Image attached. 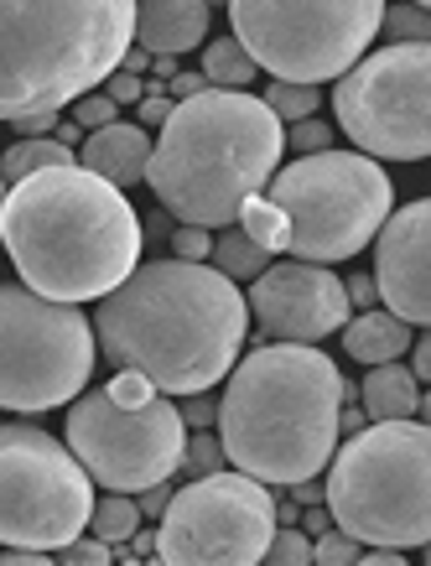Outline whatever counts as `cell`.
Listing matches in <instances>:
<instances>
[{
	"mask_svg": "<svg viewBox=\"0 0 431 566\" xmlns=\"http://www.w3.org/2000/svg\"><path fill=\"white\" fill-rule=\"evenodd\" d=\"M369 427V411H344L338 416V431H348V437H354V431H364Z\"/></svg>",
	"mask_w": 431,
	"mask_h": 566,
	"instance_id": "cell-45",
	"label": "cell"
},
{
	"mask_svg": "<svg viewBox=\"0 0 431 566\" xmlns=\"http://www.w3.org/2000/svg\"><path fill=\"white\" fill-rule=\"evenodd\" d=\"M416 6H427V11H431V0H416Z\"/></svg>",
	"mask_w": 431,
	"mask_h": 566,
	"instance_id": "cell-51",
	"label": "cell"
},
{
	"mask_svg": "<svg viewBox=\"0 0 431 566\" xmlns=\"http://www.w3.org/2000/svg\"><path fill=\"white\" fill-rule=\"evenodd\" d=\"M94 338L120 369H140L161 395L213 390L240 364L250 302L208 260H146L99 296Z\"/></svg>",
	"mask_w": 431,
	"mask_h": 566,
	"instance_id": "cell-1",
	"label": "cell"
},
{
	"mask_svg": "<svg viewBox=\"0 0 431 566\" xmlns=\"http://www.w3.org/2000/svg\"><path fill=\"white\" fill-rule=\"evenodd\" d=\"M88 531L99 535L104 546H125V541L140 531V504L130 494H120V489H109V499H94Z\"/></svg>",
	"mask_w": 431,
	"mask_h": 566,
	"instance_id": "cell-23",
	"label": "cell"
},
{
	"mask_svg": "<svg viewBox=\"0 0 431 566\" xmlns=\"http://www.w3.org/2000/svg\"><path fill=\"white\" fill-rule=\"evenodd\" d=\"M203 88H208L203 73H177L172 84H167V94H172V104H177V99H192V94H203Z\"/></svg>",
	"mask_w": 431,
	"mask_h": 566,
	"instance_id": "cell-39",
	"label": "cell"
},
{
	"mask_svg": "<svg viewBox=\"0 0 431 566\" xmlns=\"http://www.w3.org/2000/svg\"><path fill=\"white\" fill-rule=\"evenodd\" d=\"M151 146L156 140L140 130V125H99V130H88L84 140V161L88 172H99L104 182H115V188H136L146 182V167H151Z\"/></svg>",
	"mask_w": 431,
	"mask_h": 566,
	"instance_id": "cell-17",
	"label": "cell"
},
{
	"mask_svg": "<svg viewBox=\"0 0 431 566\" xmlns=\"http://www.w3.org/2000/svg\"><path fill=\"white\" fill-rule=\"evenodd\" d=\"M250 312H255L260 333L276 344H323L354 317V302H348L344 281L333 275V265L292 255L255 275Z\"/></svg>",
	"mask_w": 431,
	"mask_h": 566,
	"instance_id": "cell-14",
	"label": "cell"
},
{
	"mask_svg": "<svg viewBox=\"0 0 431 566\" xmlns=\"http://www.w3.org/2000/svg\"><path fill=\"white\" fill-rule=\"evenodd\" d=\"M396 208V188L385 167L364 151H312L296 156L292 167H276L265 192L244 198L240 229L271 255L317 260L338 265L375 244L380 223Z\"/></svg>",
	"mask_w": 431,
	"mask_h": 566,
	"instance_id": "cell-6",
	"label": "cell"
},
{
	"mask_svg": "<svg viewBox=\"0 0 431 566\" xmlns=\"http://www.w3.org/2000/svg\"><path fill=\"white\" fill-rule=\"evenodd\" d=\"M130 541H136V551H130V556H146V562H151V556H156V535H130Z\"/></svg>",
	"mask_w": 431,
	"mask_h": 566,
	"instance_id": "cell-46",
	"label": "cell"
},
{
	"mask_svg": "<svg viewBox=\"0 0 431 566\" xmlns=\"http://www.w3.org/2000/svg\"><path fill=\"white\" fill-rule=\"evenodd\" d=\"M140 520H161L167 515V504H172V489L167 483H151V489H140Z\"/></svg>",
	"mask_w": 431,
	"mask_h": 566,
	"instance_id": "cell-37",
	"label": "cell"
},
{
	"mask_svg": "<svg viewBox=\"0 0 431 566\" xmlns=\"http://www.w3.org/2000/svg\"><path fill=\"white\" fill-rule=\"evenodd\" d=\"M333 115L364 156H431V42H390L364 52L333 88Z\"/></svg>",
	"mask_w": 431,
	"mask_h": 566,
	"instance_id": "cell-12",
	"label": "cell"
},
{
	"mask_svg": "<svg viewBox=\"0 0 431 566\" xmlns=\"http://www.w3.org/2000/svg\"><path fill=\"white\" fill-rule=\"evenodd\" d=\"M69 109H73V125H88V130H99V125H115V120H120V104L109 99L104 88H99V94L88 88L84 99H73Z\"/></svg>",
	"mask_w": 431,
	"mask_h": 566,
	"instance_id": "cell-29",
	"label": "cell"
},
{
	"mask_svg": "<svg viewBox=\"0 0 431 566\" xmlns=\"http://www.w3.org/2000/svg\"><path fill=\"white\" fill-rule=\"evenodd\" d=\"M375 286L411 327H431V198L390 208L375 234Z\"/></svg>",
	"mask_w": 431,
	"mask_h": 566,
	"instance_id": "cell-15",
	"label": "cell"
},
{
	"mask_svg": "<svg viewBox=\"0 0 431 566\" xmlns=\"http://www.w3.org/2000/svg\"><path fill=\"white\" fill-rule=\"evenodd\" d=\"M136 0H0V120L69 109L120 69Z\"/></svg>",
	"mask_w": 431,
	"mask_h": 566,
	"instance_id": "cell-5",
	"label": "cell"
},
{
	"mask_svg": "<svg viewBox=\"0 0 431 566\" xmlns=\"http://www.w3.org/2000/svg\"><path fill=\"white\" fill-rule=\"evenodd\" d=\"M120 69H125V73H136V78H140V73L151 69V52L130 42V48H125V57H120Z\"/></svg>",
	"mask_w": 431,
	"mask_h": 566,
	"instance_id": "cell-42",
	"label": "cell"
},
{
	"mask_svg": "<svg viewBox=\"0 0 431 566\" xmlns=\"http://www.w3.org/2000/svg\"><path fill=\"white\" fill-rule=\"evenodd\" d=\"M359 551H364V541H354L348 531L312 535V562H317V566H354V562H359Z\"/></svg>",
	"mask_w": 431,
	"mask_h": 566,
	"instance_id": "cell-28",
	"label": "cell"
},
{
	"mask_svg": "<svg viewBox=\"0 0 431 566\" xmlns=\"http://www.w3.org/2000/svg\"><path fill=\"white\" fill-rule=\"evenodd\" d=\"M260 562L271 566H307L312 562V535L296 531V525H276V535H271V546H265V556Z\"/></svg>",
	"mask_w": 431,
	"mask_h": 566,
	"instance_id": "cell-27",
	"label": "cell"
},
{
	"mask_svg": "<svg viewBox=\"0 0 431 566\" xmlns=\"http://www.w3.org/2000/svg\"><path fill=\"white\" fill-rule=\"evenodd\" d=\"M323 504L338 531L364 546L416 551L431 541V427L369 421L328 463Z\"/></svg>",
	"mask_w": 431,
	"mask_h": 566,
	"instance_id": "cell-7",
	"label": "cell"
},
{
	"mask_svg": "<svg viewBox=\"0 0 431 566\" xmlns=\"http://www.w3.org/2000/svg\"><path fill=\"white\" fill-rule=\"evenodd\" d=\"M94 510V479L73 447L42 427H0V541L27 551H63Z\"/></svg>",
	"mask_w": 431,
	"mask_h": 566,
	"instance_id": "cell-11",
	"label": "cell"
},
{
	"mask_svg": "<svg viewBox=\"0 0 431 566\" xmlns=\"http://www.w3.org/2000/svg\"><path fill=\"white\" fill-rule=\"evenodd\" d=\"M296 515H302V504H296L292 494L276 499V525H296Z\"/></svg>",
	"mask_w": 431,
	"mask_h": 566,
	"instance_id": "cell-44",
	"label": "cell"
},
{
	"mask_svg": "<svg viewBox=\"0 0 431 566\" xmlns=\"http://www.w3.org/2000/svg\"><path fill=\"white\" fill-rule=\"evenodd\" d=\"M104 94L120 104V109H125V104H140V99H146V78H136V73L115 69L109 78H104Z\"/></svg>",
	"mask_w": 431,
	"mask_h": 566,
	"instance_id": "cell-34",
	"label": "cell"
},
{
	"mask_svg": "<svg viewBox=\"0 0 431 566\" xmlns=\"http://www.w3.org/2000/svg\"><path fill=\"white\" fill-rule=\"evenodd\" d=\"M292 499L307 510V504H323V489H317V479H302V483H292Z\"/></svg>",
	"mask_w": 431,
	"mask_h": 566,
	"instance_id": "cell-43",
	"label": "cell"
},
{
	"mask_svg": "<svg viewBox=\"0 0 431 566\" xmlns=\"http://www.w3.org/2000/svg\"><path fill=\"white\" fill-rule=\"evenodd\" d=\"M338 364L317 344H255L229 369L219 400V442L240 473L292 489L323 479L338 452V416L348 406Z\"/></svg>",
	"mask_w": 431,
	"mask_h": 566,
	"instance_id": "cell-3",
	"label": "cell"
},
{
	"mask_svg": "<svg viewBox=\"0 0 431 566\" xmlns=\"http://www.w3.org/2000/svg\"><path fill=\"white\" fill-rule=\"evenodd\" d=\"M208 0H136V48L182 57L208 42Z\"/></svg>",
	"mask_w": 431,
	"mask_h": 566,
	"instance_id": "cell-16",
	"label": "cell"
},
{
	"mask_svg": "<svg viewBox=\"0 0 431 566\" xmlns=\"http://www.w3.org/2000/svg\"><path fill=\"white\" fill-rule=\"evenodd\" d=\"M344 292H348V302H354L359 312H369L375 307V296H380V286H375V275H348Z\"/></svg>",
	"mask_w": 431,
	"mask_h": 566,
	"instance_id": "cell-38",
	"label": "cell"
},
{
	"mask_svg": "<svg viewBox=\"0 0 431 566\" xmlns=\"http://www.w3.org/2000/svg\"><path fill=\"white\" fill-rule=\"evenodd\" d=\"M416 411H421V421L431 427V385H427V395H421V406H416Z\"/></svg>",
	"mask_w": 431,
	"mask_h": 566,
	"instance_id": "cell-48",
	"label": "cell"
},
{
	"mask_svg": "<svg viewBox=\"0 0 431 566\" xmlns=\"http://www.w3.org/2000/svg\"><path fill=\"white\" fill-rule=\"evenodd\" d=\"M167 115H172V94H146V99L136 104L140 130H146V125H167Z\"/></svg>",
	"mask_w": 431,
	"mask_h": 566,
	"instance_id": "cell-36",
	"label": "cell"
},
{
	"mask_svg": "<svg viewBox=\"0 0 431 566\" xmlns=\"http://www.w3.org/2000/svg\"><path fill=\"white\" fill-rule=\"evenodd\" d=\"M286 125L271 115V104L244 88H203L172 104L151 146L146 182L177 223L229 229L244 198L265 192L276 177Z\"/></svg>",
	"mask_w": 431,
	"mask_h": 566,
	"instance_id": "cell-4",
	"label": "cell"
},
{
	"mask_svg": "<svg viewBox=\"0 0 431 566\" xmlns=\"http://www.w3.org/2000/svg\"><path fill=\"white\" fill-rule=\"evenodd\" d=\"M11 130L17 136H52L57 130V109H27V115H11Z\"/></svg>",
	"mask_w": 431,
	"mask_h": 566,
	"instance_id": "cell-35",
	"label": "cell"
},
{
	"mask_svg": "<svg viewBox=\"0 0 431 566\" xmlns=\"http://www.w3.org/2000/svg\"><path fill=\"white\" fill-rule=\"evenodd\" d=\"M359 400L375 421H400V416H416V406H421V379L411 375V364H400V359L369 364V375L359 385Z\"/></svg>",
	"mask_w": 431,
	"mask_h": 566,
	"instance_id": "cell-19",
	"label": "cell"
},
{
	"mask_svg": "<svg viewBox=\"0 0 431 566\" xmlns=\"http://www.w3.org/2000/svg\"><path fill=\"white\" fill-rule=\"evenodd\" d=\"M52 136L63 140V146H73V140L84 136V125H63V120H57V130H52Z\"/></svg>",
	"mask_w": 431,
	"mask_h": 566,
	"instance_id": "cell-47",
	"label": "cell"
},
{
	"mask_svg": "<svg viewBox=\"0 0 431 566\" xmlns=\"http://www.w3.org/2000/svg\"><path fill=\"white\" fill-rule=\"evenodd\" d=\"M292 151L296 156L333 151V125H323L317 115H307V120H292Z\"/></svg>",
	"mask_w": 431,
	"mask_h": 566,
	"instance_id": "cell-31",
	"label": "cell"
},
{
	"mask_svg": "<svg viewBox=\"0 0 431 566\" xmlns=\"http://www.w3.org/2000/svg\"><path fill=\"white\" fill-rule=\"evenodd\" d=\"M57 556H63L69 566H109V562H115V546H104L99 535H94V541H84V535H78V541H69Z\"/></svg>",
	"mask_w": 431,
	"mask_h": 566,
	"instance_id": "cell-33",
	"label": "cell"
},
{
	"mask_svg": "<svg viewBox=\"0 0 431 566\" xmlns=\"http://www.w3.org/2000/svg\"><path fill=\"white\" fill-rule=\"evenodd\" d=\"M344 354L354 364H390V359H400V354H411V323L406 317H396V312L385 307V312H359V317H348L344 327Z\"/></svg>",
	"mask_w": 431,
	"mask_h": 566,
	"instance_id": "cell-18",
	"label": "cell"
},
{
	"mask_svg": "<svg viewBox=\"0 0 431 566\" xmlns=\"http://www.w3.org/2000/svg\"><path fill=\"white\" fill-rule=\"evenodd\" d=\"M203 78L208 88H250L255 84V57L234 36H208L203 42Z\"/></svg>",
	"mask_w": 431,
	"mask_h": 566,
	"instance_id": "cell-21",
	"label": "cell"
},
{
	"mask_svg": "<svg viewBox=\"0 0 431 566\" xmlns=\"http://www.w3.org/2000/svg\"><path fill=\"white\" fill-rule=\"evenodd\" d=\"M302 531H307V535H323V531H333L328 504H307V515H302Z\"/></svg>",
	"mask_w": 431,
	"mask_h": 566,
	"instance_id": "cell-41",
	"label": "cell"
},
{
	"mask_svg": "<svg viewBox=\"0 0 431 566\" xmlns=\"http://www.w3.org/2000/svg\"><path fill=\"white\" fill-rule=\"evenodd\" d=\"M94 323L73 302H52L32 286H0V406L52 411L88 390Z\"/></svg>",
	"mask_w": 431,
	"mask_h": 566,
	"instance_id": "cell-10",
	"label": "cell"
},
{
	"mask_svg": "<svg viewBox=\"0 0 431 566\" xmlns=\"http://www.w3.org/2000/svg\"><path fill=\"white\" fill-rule=\"evenodd\" d=\"M208 6H219V0H208Z\"/></svg>",
	"mask_w": 431,
	"mask_h": 566,
	"instance_id": "cell-52",
	"label": "cell"
},
{
	"mask_svg": "<svg viewBox=\"0 0 431 566\" xmlns=\"http://www.w3.org/2000/svg\"><path fill=\"white\" fill-rule=\"evenodd\" d=\"M172 255L177 260H213V229H203V223H177Z\"/></svg>",
	"mask_w": 431,
	"mask_h": 566,
	"instance_id": "cell-30",
	"label": "cell"
},
{
	"mask_svg": "<svg viewBox=\"0 0 431 566\" xmlns=\"http://www.w3.org/2000/svg\"><path fill=\"white\" fill-rule=\"evenodd\" d=\"M213 265H219L229 281H255V275L271 265V250H260L240 223H229L224 234L213 240Z\"/></svg>",
	"mask_w": 431,
	"mask_h": 566,
	"instance_id": "cell-22",
	"label": "cell"
},
{
	"mask_svg": "<svg viewBox=\"0 0 431 566\" xmlns=\"http://www.w3.org/2000/svg\"><path fill=\"white\" fill-rule=\"evenodd\" d=\"M390 0H229V27L255 69L323 84L359 63Z\"/></svg>",
	"mask_w": 431,
	"mask_h": 566,
	"instance_id": "cell-9",
	"label": "cell"
},
{
	"mask_svg": "<svg viewBox=\"0 0 431 566\" xmlns=\"http://www.w3.org/2000/svg\"><path fill=\"white\" fill-rule=\"evenodd\" d=\"M276 535V494L250 473H203L182 494H172L161 531H156V562L172 566H250L265 556Z\"/></svg>",
	"mask_w": 431,
	"mask_h": 566,
	"instance_id": "cell-13",
	"label": "cell"
},
{
	"mask_svg": "<svg viewBox=\"0 0 431 566\" xmlns=\"http://www.w3.org/2000/svg\"><path fill=\"white\" fill-rule=\"evenodd\" d=\"M0 203H6V182H0Z\"/></svg>",
	"mask_w": 431,
	"mask_h": 566,
	"instance_id": "cell-50",
	"label": "cell"
},
{
	"mask_svg": "<svg viewBox=\"0 0 431 566\" xmlns=\"http://www.w3.org/2000/svg\"><path fill=\"white\" fill-rule=\"evenodd\" d=\"M380 32L385 42H431V11L416 0H396V6H385Z\"/></svg>",
	"mask_w": 431,
	"mask_h": 566,
	"instance_id": "cell-25",
	"label": "cell"
},
{
	"mask_svg": "<svg viewBox=\"0 0 431 566\" xmlns=\"http://www.w3.org/2000/svg\"><path fill=\"white\" fill-rule=\"evenodd\" d=\"M177 400H182L177 411H182V427H188V431H208V427H219V406L208 400V390L177 395Z\"/></svg>",
	"mask_w": 431,
	"mask_h": 566,
	"instance_id": "cell-32",
	"label": "cell"
},
{
	"mask_svg": "<svg viewBox=\"0 0 431 566\" xmlns=\"http://www.w3.org/2000/svg\"><path fill=\"white\" fill-rule=\"evenodd\" d=\"M421 551H427V566H431V541H427V546H421Z\"/></svg>",
	"mask_w": 431,
	"mask_h": 566,
	"instance_id": "cell-49",
	"label": "cell"
},
{
	"mask_svg": "<svg viewBox=\"0 0 431 566\" xmlns=\"http://www.w3.org/2000/svg\"><path fill=\"white\" fill-rule=\"evenodd\" d=\"M411 375L421 379V385H431V333H421V338H416V359H411Z\"/></svg>",
	"mask_w": 431,
	"mask_h": 566,
	"instance_id": "cell-40",
	"label": "cell"
},
{
	"mask_svg": "<svg viewBox=\"0 0 431 566\" xmlns=\"http://www.w3.org/2000/svg\"><path fill=\"white\" fill-rule=\"evenodd\" d=\"M265 104H271V115H276L281 125H292V120H307V115H317L323 88H317V84H292V78H276V84L265 88Z\"/></svg>",
	"mask_w": 431,
	"mask_h": 566,
	"instance_id": "cell-24",
	"label": "cell"
},
{
	"mask_svg": "<svg viewBox=\"0 0 431 566\" xmlns=\"http://www.w3.org/2000/svg\"><path fill=\"white\" fill-rule=\"evenodd\" d=\"M229 458H224V442L213 431H192L188 447H182V473L188 479H203V473H219Z\"/></svg>",
	"mask_w": 431,
	"mask_h": 566,
	"instance_id": "cell-26",
	"label": "cell"
},
{
	"mask_svg": "<svg viewBox=\"0 0 431 566\" xmlns=\"http://www.w3.org/2000/svg\"><path fill=\"white\" fill-rule=\"evenodd\" d=\"M69 447L94 483L140 494L182 473L188 427L140 369H120L109 385L69 400Z\"/></svg>",
	"mask_w": 431,
	"mask_h": 566,
	"instance_id": "cell-8",
	"label": "cell"
},
{
	"mask_svg": "<svg viewBox=\"0 0 431 566\" xmlns=\"http://www.w3.org/2000/svg\"><path fill=\"white\" fill-rule=\"evenodd\" d=\"M69 161L73 156L57 136H17V146H6V156H0V182L11 188L21 177L48 172V167H69Z\"/></svg>",
	"mask_w": 431,
	"mask_h": 566,
	"instance_id": "cell-20",
	"label": "cell"
},
{
	"mask_svg": "<svg viewBox=\"0 0 431 566\" xmlns=\"http://www.w3.org/2000/svg\"><path fill=\"white\" fill-rule=\"evenodd\" d=\"M0 244L32 292L99 302L140 265V219L125 188L69 161L6 188Z\"/></svg>",
	"mask_w": 431,
	"mask_h": 566,
	"instance_id": "cell-2",
	"label": "cell"
}]
</instances>
